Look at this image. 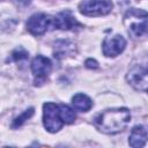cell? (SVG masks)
<instances>
[{
  "label": "cell",
  "instance_id": "6da1fadb",
  "mask_svg": "<svg viewBox=\"0 0 148 148\" xmlns=\"http://www.w3.org/2000/svg\"><path fill=\"white\" fill-rule=\"evenodd\" d=\"M131 120V113L126 108L109 109L99 113L94 124L96 128L105 134H117L123 132Z\"/></svg>",
  "mask_w": 148,
  "mask_h": 148
},
{
  "label": "cell",
  "instance_id": "7a4b0ae2",
  "mask_svg": "<svg viewBox=\"0 0 148 148\" xmlns=\"http://www.w3.org/2000/svg\"><path fill=\"white\" fill-rule=\"evenodd\" d=\"M124 23L132 36L141 37L148 32V12L132 8L125 14Z\"/></svg>",
  "mask_w": 148,
  "mask_h": 148
},
{
  "label": "cell",
  "instance_id": "3957f363",
  "mask_svg": "<svg viewBox=\"0 0 148 148\" xmlns=\"http://www.w3.org/2000/svg\"><path fill=\"white\" fill-rule=\"evenodd\" d=\"M43 123L44 127L50 133H56L62 127L65 123L61 119L59 105L51 102H47L43 105Z\"/></svg>",
  "mask_w": 148,
  "mask_h": 148
},
{
  "label": "cell",
  "instance_id": "277c9868",
  "mask_svg": "<svg viewBox=\"0 0 148 148\" xmlns=\"http://www.w3.org/2000/svg\"><path fill=\"white\" fill-rule=\"evenodd\" d=\"M80 13L86 16L106 15L112 9L111 0H84L79 6Z\"/></svg>",
  "mask_w": 148,
  "mask_h": 148
},
{
  "label": "cell",
  "instance_id": "5b68a950",
  "mask_svg": "<svg viewBox=\"0 0 148 148\" xmlns=\"http://www.w3.org/2000/svg\"><path fill=\"white\" fill-rule=\"evenodd\" d=\"M127 81L134 89L148 94V65L133 67L127 74Z\"/></svg>",
  "mask_w": 148,
  "mask_h": 148
},
{
  "label": "cell",
  "instance_id": "8992f818",
  "mask_svg": "<svg viewBox=\"0 0 148 148\" xmlns=\"http://www.w3.org/2000/svg\"><path fill=\"white\" fill-rule=\"evenodd\" d=\"M52 21L53 20L51 18V16H49L44 13L34 14L27 21V29L32 35L39 36V35H43L47 30V28L51 25Z\"/></svg>",
  "mask_w": 148,
  "mask_h": 148
},
{
  "label": "cell",
  "instance_id": "52a82bcc",
  "mask_svg": "<svg viewBox=\"0 0 148 148\" xmlns=\"http://www.w3.org/2000/svg\"><path fill=\"white\" fill-rule=\"evenodd\" d=\"M51 68H52V64L50 61V59L43 57V56H37L32 62H31V71H32V74L35 75V81H36V84L40 83V82H44L46 76L49 75V73L51 72Z\"/></svg>",
  "mask_w": 148,
  "mask_h": 148
},
{
  "label": "cell",
  "instance_id": "ba28073f",
  "mask_svg": "<svg viewBox=\"0 0 148 148\" xmlns=\"http://www.w3.org/2000/svg\"><path fill=\"white\" fill-rule=\"evenodd\" d=\"M126 46V40L120 35H114L112 37H106L103 40V53L106 57H117L120 54Z\"/></svg>",
  "mask_w": 148,
  "mask_h": 148
},
{
  "label": "cell",
  "instance_id": "9c48e42d",
  "mask_svg": "<svg viewBox=\"0 0 148 148\" xmlns=\"http://www.w3.org/2000/svg\"><path fill=\"white\" fill-rule=\"evenodd\" d=\"M53 24L56 28L61 29V30H72L75 28H81L82 25L76 21L72 12L69 10H64L60 12L54 18H53Z\"/></svg>",
  "mask_w": 148,
  "mask_h": 148
},
{
  "label": "cell",
  "instance_id": "30bf717a",
  "mask_svg": "<svg viewBox=\"0 0 148 148\" xmlns=\"http://www.w3.org/2000/svg\"><path fill=\"white\" fill-rule=\"evenodd\" d=\"M148 140V131L141 126L138 125L135 127H133V130L131 131L130 134V139H128V143L131 147H143L146 145Z\"/></svg>",
  "mask_w": 148,
  "mask_h": 148
},
{
  "label": "cell",
  "instance_id": "8fae6325",
  "mask_svg": "<svg viewBox=\"0 0 148 148\" xmlns=\"http://www.w3.org/2000/svg\"><path fill=\"white\" fill-rule=\"evenodd\" d=\"M75 44L69 40H58L54 44V57L62 58L75 52Z\"/></svg>",
  "mask_w": 148,
  "mask_h": 148
},
{
  "label": "cell",
  "instance_id": "7c38bea8",
  "mask_svg": "<svg viewBox=\"0 0 148 148\" xmlns=\"http://www.w3.org/2000/svg\"><path fill=\"white\" fill-rule=\"evenodd\" d=\"M72 104H73L74 109H76V110H79L81 112H87L92 106L91 99L87 95H84V94H76V95H74L73 98H72Z\"/></svg>",
  "mask_w": 148,
  "mask_h": 148
},
{
  "label": "cell",
  "instance_id": "4fadbf2b",
  "mask_svg": "<svg viewBox=\"0 0 148 148\" xmlns=\"http://www.w3.org/2000/svg\"><path fill=\"white\" fill-rule=\"evenodd\" d=\"M59 111H60L61 119H62V121L65 124H72V123H74L76 116H75V112L73 111V109H71L66 104H59Z\"/></svg>",
  "mask_w": 148,
  "mask_h": 148
},
{
  "label": "cell",
  "instance_id": "5bb4252c",
  "mask_svg": "<svg viewBox=\"0 0 148 148\" xmlns=\"http://www.w3.org/2000/svg\"><path fill=\"white\" fill-rule=\"evenodd\" d=\"M32 114H34V108H30V109L25 110L23 113H21L18 117H16V118L14 119V121H13V124H12V127H13V128L20 127V126H21L25 120H28Z\"/></svg>",
  "mask_w": 148,
  "mask_h": 148
},
{
  "label": "cell",
  "instance_id": "9a60e30c",
  "mask_svg": "<svg viewBox=\"0 0 148 148\" xmlns=\"http://www.w3.org/2000/svg\"><path fill=\"white\" fill-rule=\"evenodd\" d=\"M12 58H13L16 62H22V61L28 60L29 54H28V52H27L24 49L18 47V49H16V50L13 51V53H12Z\"/></svg>",
  "mask_w": 148,
  "mask_h": 148
},
{
  "label": "cell",
  "instance_id": "2e32d148",
  "mask_svg": "<svg viewBox=\"0 0 148 148\" xmlns=\"http://www.w3.org/2000/svg\"><path fill=\"white\" fill-rule=\"evenodd\" d=\"M86 66H87L88 68H94V69H96V68L98 67V64H97V61L94 60V59H87V60H86Z\"/></svg>",
  "mask_w": 148,
  "mask_h": 148
},
{
  "label": "cell",
  "instance_id": "e0dca14e",
  "mask_svg": "<svg viewBox=\"0 0 148 148\" xmlns=\"http://www.w3.org/2000/svg\"><path fill=\"white\" fill-rule=\"evenodd\" d=\"M14 3H16L17 6H27V5H29L30 3V0H12Z\"/></svg>",
  "mask_w": 148,
  "mask_h": 148
}]
</instances>
